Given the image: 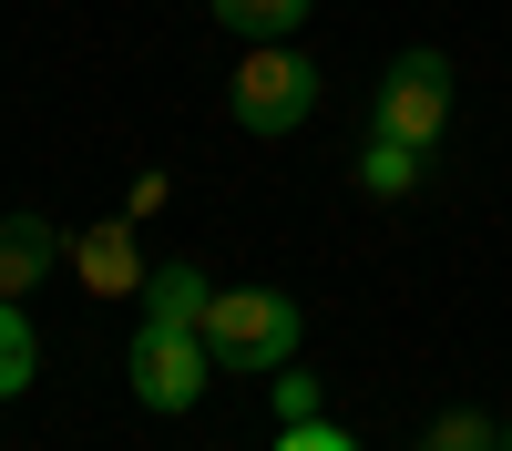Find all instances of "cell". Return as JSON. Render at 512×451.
<instances>
[{"mask_svg":"<svg viewBox=\"0 0 512 451\" xmlns=\"http://www.w3.org/2000/svg\"><path fill=\"white\" fill-rule=\"evenodd\" d=\"M308 339V318H297L287 287H216V308H205V349L216 369H246V380H277Z\"/></svg>","mask_w":512,"mask_h":451,"instance_id":"6da1fadb","label":"cell"},{"mask_svg":"<svg viewBox=\"0 0 512 451\" xmlns=\"http://www.w3.org/2000/svg\"><path fill=\"white\" fill-rule=\"evenodd\" d=\"M226 113L246 134H297V123L318 113V62L297 52V41H246V62L226 82Z\"/></svg>","mask_w":512,"mask_h":451,"instance_id":"7a4b0ae2","label":"cell"},{"mask_svg":"<svg viewBox=\"0 0 512 451\" xmlns=\"http://www.w3.org/2000/svg\"><path fill=\"white\" fill-rule=\"evenodd\" d=\"M205 369H216L205 328L144 318V328H134V349H123V390H134L144 410H195V400H205Z\"/></svg>","mask_w":512,"mask_h":451,"instance_id":"3957f363","label":"cell"},{"mask_svg":"<svg viewBox=\"0 0 512 451\" xmlns=\"http://www.w3.org/2000/svg\"><path fill=\"white\" fill-rule=\"evenodd\" d=\"M379 134H400V144H441L451 134V62L441 52H400L390 82H379Z\"/></svg>","mask_w":512,"mask_h":451,"instance_id":"277c9868","label":"cell"},{"mask_svg":"<svg viewBox=\"0 0 512 451\" xmlns=\"http://www.w3.org/2000/svg\"><path fill=\"white\" fill-rule=\"evenodd\" d=\"M72 277L93 287V298H134V287H144L154 267L134 257V226L113 216V226H82V236H72Z\"/></svg>","mask_w":512,"mask_h":451,"instance_id":"5b68a950","label":"cell"},{"mask_svg":"<svg viewBox=\"0 0 512 451\" xmlns=\"http://www.w3.org/2000/svg\"><path fill=\"white\" fill-rule=\"evenodd\" d=\"M62 257H72V246L41 226V216H11V226H0V298H31L41 267H62Z\"/></svg>","mask_w":512,"mask_h":451,"instance_id":"8992f818","label":"cell"},{"mask_svg":"<svg viewBox=\"0 0 512 451\" xmlns=\"http://www.w3.org/2000/svg\"><path fill=\"white\" fill-rule=\"evenodd\" d=\"M420 154H431V144H400V134H379V123H369V144H359V185H369L379 205H400V195L420 185Z\"/></svg>","mask_w":512,"mask_h":451,"instance_id":"52a82bcc","label":"cell"},{"mask_svg":"<svg viewBox=\"0 0 512 451\" xmlns=\"http://www.w3.org/2000/svg\"><path fill=\"white\" fill-rule=\"evenodd\" d=\"M205 308H216V287H205V267H154V277H144V318L205 328Z\"/></svg>","mask_w":512,"mask_h":451,"instance_id":"ba28073f","label":"cell"},{"mask_svg":"<svg viewBox=\"0 0 512 451\" xmlns=\"http://www.w3.org/2000/svg\"><path fill=\"white\" fill-rule=\"evenodd\" d=\"M31 380H41V328L21 298H0V400H21Z\"/></svg>","mask_w":512,"mask_h":451,"instance_id":"9c48e42d","label":"cell"},{"mask_svg":"<svg viewBox=\"0 0 512 451\" xmlns=\"http://www.w3.org/2000/svg\"><path fill=\"white\" fill-rule=\"evenodd\" d=\"M236 41H297V21H308V0H205Z\"/></svg>","mask_w":512,"mask_h":451,"instance_id":"30bf717a","label":"cell"},{"mask_svg":"<svg viewBox=\"0 0 512 451\" xmlns=\"http://www.w3.org/2000/svg\"><path fill=\"white\" fill-rule=\"evenodd\" d=\"M420 451H512V441H502V421H482V410H441Z\"/></svg>","mask_w":512,"mask_h":451,"instance_id":"8fae6325","label":"cell"},{"mask_svg":"<svg viewBox=\"0 0 512 451\" xmlns=\"http://www.w3.org/2000/svg\"><path fill=\"white\" fill-rule=\"evenodd\" d=\"M267 390H277V421H318V369H297V359H287Z\"/></svg>","mask_w":512,"mask_h":451,"instance_id":"7c38bea8","label":"cell"},{"mask_svg":"<svg viewBox=\"0 0 512 451\" xmlns=\"http://www.w3.org/2000/svg\"><path fill=\"white\" fill-rule=\"evenodd\" d=\"M277 451H359L338 421H277Z\"/></svg>","mask_w":512,"mask_h":451,"instance_id":"4fadbf2b","label":"cell"},{"mask_svg":"<svg viewBox=\"0 0 512 451\" xmlns=\"http://www.w3.org/2000/svg\"><path fill=\"white\" fill-rule=\"evenodd\" d=\"M502 441H512V421H502Z\"/></svg>","mask_w":512,"mask_h":451,"instance_id":"5bb4252c","label":"cell"}]
</instances>
